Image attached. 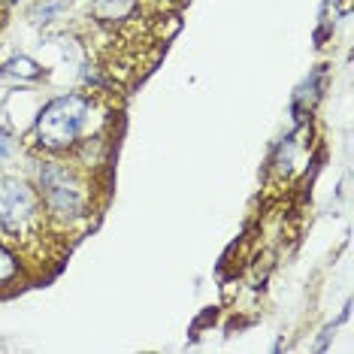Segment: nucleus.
Segmentation results:
<instances>
[{"label": "nucleus", "mask_w": 354, "mask_h": 354, "mask_svg": "<svg viewBox=\"0 0 354 354\" xmlns=\"http://www.w3.org/2000/svg\"><path fill=\"white\" fill-rule=\"evenodd\" d=\"M30 185L37 188L39 203L46 209L49 230L67 236V230L88 224L94 212L91 176L79 170L73 160L55 155H37L30 160Z\"/></svg>", "instance_id": "obj_1"}, {"label": "nucleus", "mask_w": 354, "mask_h": 354, "mask_svg": "<svg viewBox=\"0 0 354 354\" xmlns=\"http://www.w3.org/2000/svg\"><path fill=\"white\" fill-rule=\"evenodd\" d=\"M100 103L94 94L82 91H67L43 103L30 127V146L37 149V155H55L67 158L70 151L79 146V140L85 136L106 131V127L94 124L97 122Z\"/></svg>", "instance_id": "obj_2"}, {"label": "nucleus", "mask_w": 354, "mask_h": 354, "mask_svg": "<svg viewBox=\"0 0 354 354\" xmlns=\"http://www.w3.org/2000/svg\"><path fill=\"white\" fill-rule=\"evenodd\" d=\"M0 227L21 243H37L49 233L46 209L28 179L10 176L0 182Z\"/></svg>", "instance_id": "obj_3"}, {"label": "nucleus", "mask_w": 354, "mask_h": 354, "mask_svg": "<svg viewBox=\"0 0 354 354\" xmlns=\"http://www.w3.org/2000/svg\"><path fill=\"white\" fill-rule=\"evenodd\" d=\"M315 127L309 122H297V127L288 136L272 146L270 164H267V179L276 185H291L309 179V167L315 164Z\"/></svg>", "instance_id": "obj_4"}, {"label": "nucleus", "mask_w": 354, "mask_h": 354, "mask_svg": "<svg viewBox=\"0 0 354 354\" xmlns=\"http://www.w3.org/2000/svg\"><path fill=\"white\" fill-rule=\"evenodd\" d=\"M140 0H91L88 3V15L94 25L106 30H122L140 19Z\"/></svg>", "instance_id": "obj_5"}, {"label": "nucleus", "mask_w": 354, "mask_h": 354, "mask_svg": "<svg viewBox=\"0 0 354 354\" xmlns=\"http://www.w3.org/2000/svg\"><path fill=\"white\" fill-rule=\"evenodd\" d=\"M324 85H327V67L321 64V67H315L300 85H297V91H294V97H291V115H294V122H309L312 112L318 109L321 97H324Z\"/></svg>", "instance_id": "obj_6"}, {"label": "nucleus", "mask_w": 354, "mask_h": 354, "mask_svg": "<svg viewBox=\"0 0 354 354\" xmlns=\"http://www.w3.org/2000/svg\"><path fill=\"white\" fill-rule=\"evenodd\" d=\"M0 79H10V82H19V85H30V82H39L43 79V67L28 58V55H15L0 67Z\"/></svg>", "instance_id": "obj_7"}, {"label": "nucleus", "mask_w": 354, "mask_h": 354, "mask_svg": "<svg viewBox=\"0 0 354 354\" xmlns=\"http://www.w3.org/2000/svg\"><path fill=\"white\" fill-rule=\"evenodd\" d=\"M25 279V261L10 245L0 243V291H10Z\"/></svg>", "instance_id": "obj_8"}, {"label": "nucleus", "mask_w": 354, "mask_h": 354, "mask_svg": "<svg viewBox=\"0 0 354 354\" xmlns=\"http://www.w3.org/2000/svg\"><path fill=\"white\" fill-rule=\"evenodd\" d=\"M348 19V0H324L321 10V25H318V39H330L336 34V25Z\"/></svg>", "instance_id": "obj_9"}, {"label": "nucleus", "mask_w": 354, "mask_h": 354, "mask_svg": "<svg viewBox=\"0 0 354 354\" xmlns=\"http://www.w3.org/2000/svg\"><path fill=\"white\" fill-rule=\"evenodd\" d=\"M70 6V0H43V3H37L34 6V21L37 25H46V21H52V19H58V15L64 12Z\"/></svg>", "instance_id": "obj_10"}, {"label": "nucleus", "mask_w": 354, "mask_h": 354, "mask_svg": "<svg viewBox=\"0 0 354 354\" xmlns=\"http://www.w3.org/2000/svg\"><path fill=\"white\" fill-rule=\"evenodd\" d=\"M15 140H12V133H6L3 127H0V164H3V160H10L12 155H15Z\"/></svg>", "instance_id": "obj_11"}, {"label": "nucleus", "mask_w": 354, "mask_h": 354, "mask_svg": "<svg viewBox=\"0 0 354 354\" xmlns=\"http://www.w3.org/2000/svg\"><path fill=\"white\" fill-rule=\"evenodd\" d=\"M12 3H19V0H0V6H12Z\"/></svg>", "instance_id": "obj_12"}]
</instances>
